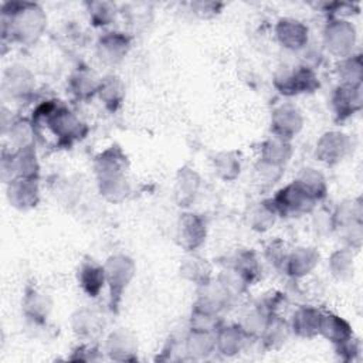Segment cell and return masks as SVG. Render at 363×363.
<instances>
[{"mask_svg":"<svg viewBox=\"0 0 363 363\" xmlns=\"http://www.w3.org/2000/svg\"><path fill=\"white\" fill-rule=\"evenodd\" d=\"M47 17L43 9L30 1H7L1 6L3 37L30 44L44 31Z\"/></svg>","mask_w":363,"mask_h":363,"instance_id":"obj_1","label":"cell"},{"mask_svg":"<svg viewBox=\"0 0 363 363\" xmlns=\"http://www.w3.org/2000/svg\"><path fill=\"white\" fill-rule=\"evenodd\" d=\"M31 123L34 133L45 129L55 138L58 146L69 145L72 140L84 135V123H81L72 112L55 101L40 105L34 111Z\"/></svg>","mask_w":363,"mask_h":363,"instance_id":"obj_2","label":"cell"},{"mask_svg":"<svg viewBox=\"0 0 363 363\" xmlns=\"http://www.w3.org/2000/svg\"><path fill=\"white\" fill-rule=\"evenodd\" d=\"M318 199L308 191L299 180L292 182L286 187L278 191V194L271 200L277 213L284 216L302 214L313 208Z\"/></svg>","mask_w":363,"mask_h":363,"instance_id":"obj_3","label":"cell"},{"mask_svg":"<svg viewBox=\"0 0 363 363\" xmlns=\"http://www.w3.org/2000/svg\"><path fill=\"white\" fill-rule=\"evenodd\" d=\"M104 268L106 282L111 286L112 305H116L123 288L128 285L133 275V262L125 255H116L109 258Z\"/></svg>","mask_w":363,"mask_h":363,"instance_id":"obj_4","label":"cell"},{"mask_svg":"<svg viewBox=\"0 0 363 363\" xmlns=\"http://www.w3.org/2000/svg\"><path fill=\"white\" fill-rule=\"evenodd\" d=\"M275 85L281 94L295 95L302 92H312L319 84L315 74L308 67H298L282 78H277Z\"/></svg>","mask_w":363,"mask_h":363,"instance_id":"obj_5","label":"cell"},{"mask_svg":"<svg viewBox=\"0 0 363 363\" xmlns=\"http://www.w3.org/2000/svg\"><path fill=\"white\" fill-rule=\"evenodd\" d=\"M7 196L17 208H30L38 201L37 177H16L9 182Z\"/></svg>","mask_w":363,"mask_h":363,"instance_id":"obj_6","label":"cell"},{"mask_svg":"<svg viewBox=\"0 0 363 363\" xmlns=\"http://www.w3.org/2000/svg\"><path fill=\"white\" fill-rule=\"evenodd\" d=\"M354 40V30L342 18H333L328 21V26L325 28V43L328 50H330L335 54L343 55L350 50V45Z\"/></svg>","mask_w":363,"mask_h":363,"instance_id":"obj_7","label":"cell"},{"mask_svg":"<svg viewBox=\"0 0 363 363\" xmlns=\"http://www.w3.org/2000/svg\"><path fill=\"white\" fill-rule=\"evenodd\" d=\"M271 123L275 136L288 140L301 129L302 116L294 105H282L274 111Z\"/></svg>","mask_w":363,"mask_h":363,"instance_id":"obj_8","label":"cell"},{"mask_svg":"<svg viewBox=\"0 0 363 363\" xmlns=\"http://www.w3.org/2000/svg\"><path fill=\"white\" fill-rule=\"evenodd\" d=\"M275 33L279 43L291 50L302 48L308 43V27L294 18H281Z\"/></svg>","mask_w":363,"mask_h":363,"instance_id":"obj_9","label":"cell"},{"mask_svg":"<svg viewBox=\"0 0 363 363\" xmlns=\"http://www.w3.org/2000/svg\"><path fill=\"white\" fill-rule=\"evenodd\" d=\"M179 231L182 244L189 250H194L203 242L206 237V224L196 214H184L180 220Z\"/></svg>","mask_w":363,"mask_h":363,"instance_id":"obj_10","label":"cell"},{"mask_svg":"<svg viewBox=\"0 0 363 363\" xmlns=\"http://www.w3.org/2000/svg\"><path fill=\"white\" fill-rule=\"evenodd\" d=\"M333 106L336 115L343 119L360 106V91L359 86L352 84H345L336 89L333 96Z\"/></svg>","mask_w":363,"mask_h":363,"instance_id":"obj_11","label":"cell"},{"mask_svg":"<svg viewBox=\"0 0 363 363\" xmlns=\"http://www.w3.org/2000/svg\"><path fill=\"white\" fill-rule=\"evenodd\" d=\"M78 281H79V285L82 286V289L89 296H96L101 292V289L106 281L105 268L95 264L94 261L84 262L79 269V274H78Z\"/></svg>","mask_w":363,"mask_h":363,"instance_id":"obj_12","label":"cell"},{"mask_svg":"<svg viewBox=\"0 0 363 363\" xmlns=\"http://www.w3.org/2000/svg\"><path fill=\"white\" fill-rule=\"evenodd\" d=\"M129 48V38L122 33H108L99 40L98 50L101 58L115 62L121 60Z\"/></svg>","mask_w":363,"mask_h":363,"instance_id":"obj_13","label":"cell"},{"mask_svg":"<svg viewBox=\"0 0 363 363\" xmlns=\"http://www.w3.org/2000/svg\"><path fill=\"white\" fill-rule=\"evenodd\" d=\"M319 255L311 248H296L294 252L286 255L285 268L292 277H302L308 274L316 264Z\"/></svg>","mask_w":363,"mask_h":363,"instance_id":"obj_14","label":"cell"},{"mask_svg":"<svg viewBox=\"0 0 363 363\" xmlns=\"http://www.w3.org/2000/svg\"><path fill=\"white\" fill-rule=\"evenodd\" d=\"M6 92L11 96H21L33 86V78L30 72L24 69V67H10L4 74L3 81Z\"/></svg>","mask_w":363,"mask_h":363,"instance_id":"obj_15","label":"cell"},{"mask_svg":"<svg viewBox=\"0 0 363 363\" xmlns=\"http://www.w3.org/2000/svg\"><path fill=\"white\" fill-rule=\"evenodd\" d=\"M291 155V146L286 139L275 136L274 139L265 142L262 149V162L281 166L288 160Z\"/></svg>","mask_w":363,"mask_h":363,"instance_id":"obj_16","label":"cell"},{"mask_svg":"<svg viewBox=\"0 0 363 363\" xmlns=\"http://www.w3.org/2000/svg\"><path fill=\"white\" fill-rule=\"evenodd\" d=\"M319 323L320 313L312 308L303 306L298 309V312L294 316V330L303 336H309L312 333L319 332Z\"/></svg>","mask_w":363,"mask_h":363,"instance_id":"obj_17","label":"cell"},{"mask_svg":"<svg viewBox=\"0 0 363 363\" xmlns=\"http://www.w3.org/2000/svg\"><path fill=\"white\" fill-rule=\"evenodd\" d=\"M345 135L342 133H326L319 143L325 145V146H330V149H318L316 153L320 157V160L326 162V163H332L335 160H339L345 150H346V145H345Z\"/></svg>","mask_w":363,"mask_h":363,"instance_id":"obj_18","label":"cell"},{"mask_svg":"<svg viewBox=\"0 0 363 363\" xmlns=\"http://www.w3.org/2000/svg\"><path fill=\"white\" fill-rule=\"evenodd\" d=\"M24 311H26V315H28L33 320L41 322L50 311V302L47 301L44 294L33 289V291H28L26 295Z\"/></svg>","mask_w":363,"mask_h":363,"instance_id":"obj_19","label":"cell"},{"mask_svg":"<svg viewBox=\"0 0 363 363\" xmlns=\"http://www.w3.org/2000/svg\"><path fill=\"white\" fill-rule=\"evenodd\" d=\"M319 332L330 339H335V342H345L350 333L349 326L340 318L333 315H320Z\"/></svg>","mask_w":363,"mask_h":363,"instance_id":"obj_20","label":"cell"},{"mask_svg":"<svg viewBox=\"0 0 363 363\" xmlns=\"http://www.w3.org/2000/svg\"><path fill=\"white\" fill-rule=\"evenodd\" d=\"M98 94L101 95V98L104 99V102L113 108L116 105L121 104L122 101V95H123V86L122 82L119 81V78L111 75L104 78V81L99 82V88H98Z\"/></svg>","mask_w":363,"mask_h":363,"instance_id":"obj_21","label":"cell"},{"mask_svg":"<svg viewBox=\"0 0 363 363\" xmlns=\"http://www.w3.org/2000/svg\"><path fill=\"white\" fill-rule=\"evenodd\" d=\"M184 261L186 262L182 267L183 275H186L191 281L199 282L200 285L210 281V268L206 264V259H201L199 257H190Z\"/></svg>","mask_w":363,"mask_h":363,"instance_id":"obj_22","label":"cell"},{"mask_svg":"<svg viewBox=\"0 0 363 363\" xmlns=\"http://www.w3.org/2000/svg\"><path fill=\"white\" fill-rule=\"evenodd\" d=\"M88 13L95 26H106L115 18L116 6L111 1H91L86 3Z\"/></svg>","mask_w":363,"mask_h":363,"instance_id":"obj_23","label":"cell"},{"mask_svg":"<svg viewBox=\"0 0 363 363\" xmlns=\"http://www.w3.org/2000/svg\"><path fill=\"white\" fill-rule=\"evenodd\" d=\"M71 88H72V92L77 94L79 98H88L94 92H98L99 82L95 81L92 74L82 69L72 75Z\"/></svg>","mask_w":363,"mask_h":363,"instance_id":"obj_24","label":"cell"},{"mask_svg":"<svg viewBox=\"0 0 363 363\" xmlns=\"http://www.w3.org/2000/svg\"><path fill=\"white\" fill-rule=\"evenodd\" d=\"M217 170L224 179L230 180L234 179L237 173H240V163L233 156V153H223L217 157Z\"/></svg>","mask_w":363,"mask_h":363,"instance_id":"obj_25","label":"cell"}]
</instances>
